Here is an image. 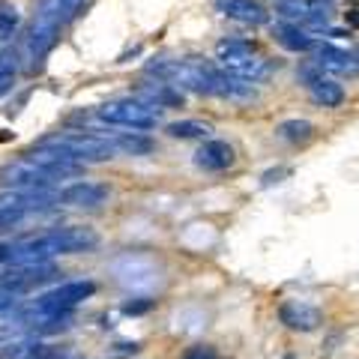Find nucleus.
Returning <instances> with one entry per match:
<instances>
[{"label":"nucleus","mask_w":359,"mask_h":359,"mask_svg":"<svg viewBox=\"0 0 359 359\" xmlns=\"http://www.w3.org/2000/svg\"><path fill=\"white\" fill-rule=\"evenodd\" d=\"M147 72L162 78L171 87H183L192 93H204V96H219V99H249L252 96V84L237 81L228 72H222L219 66L204 63V60H156L147 63Z\"/></svg>","instance_id":"1"},{"label":"nucleus","mask_w":359,"mask_h":359,"mask_svg":"<svg viewBox=\"0 0 359 359\" xmlns=\"http://www.w3.org/2000/svg\"><path fill=\"white\" fill-rule=\"evenodd\" d=\"M216 54H219L222 72H228L231 78H237V81L257 84L273 75V63L261 57L249 39H222L216 45Z\"/></svg>","instance_id":"2"},{"label":"nucleus","mask_w":359,"mask_h":359,"mask_svg":"<svg viewBox=\"0 0 359 359\" xmlns=\"http://www.w3.org/2000/svg\"><path fill=\"white\" fill-rule=\"evenodd\" d=\"M42 144H51V147H60L66 153H72L78 162H105L114 159L117 147L108 135H96V132H69V135H51Z\"/></svg>","instance_id":"3"},{"label":"nucleus","mask_w":359,"mask_h":359,"mask_svg":"<svg viewBox=\"0 0 359 359\" xmlns=\"http://www.w3.org/2000/svg\"><path fill=\"white\" fill-rule=\"evenodd\" d=\"M63 9H66L63 0H39L36 15H33V25H30V33H27V54L33 60L45 57V51H48L54 45V39H57Z\"/></svg>","instance_id":"4"},{"label":"nucleus","mask_w":359,"mask_h":359,"mask_svg":"<svg viewBox=\"0 0 359 359\" xmlns=\"http://www.w3.org/2000/svg\"><path fill=\"white\" fill-rule=\"evenodd\" d=\"M96 117L111 126H129V129H156L159 126V111L150 108L141 99H117L96 111Z\"/></svg>","instance_id":"5"},{"label":"nucleus","mask_w":359,"mask_h":359,"mask_svg":"<svg viewBox=\"0 0 359 359\" xmlns=\"http://www.w3.org/2000/svg\"><path fill=\"white\" fill-rule=\"evenodd\" d=\"M96 294V285L87 282V278H78V282H63L48 294H42L36 302H33V311L48 314V318H60V314H72V309L78 302H84Z\"/></svg>","instance_id":"6"},{"label":"nucleus","mask_w":359,"mask_h":359,"mask_svg":"<svg viewBox=\"0 0 359 359\" xmlns=\"http://www.w3.org/2000/svg\"><path fill=\"white\" fill-rule=\"evenodd\" d=\"M269 9L285 18L287 25L306 27V25H323L327 21V6L320 0H269Z\"/></svg>","instance_id":"7"},{"label":"nucleus","mask_w":359,"mask_h":359,"mask_svg":"<svg viewBox=\"0 0 359 359\" xmlns=\"http://www.w3.org/2000/svg\"><path fill=\"white\" fill-rule=\"evenodd\" d=\"M314 66L320 72H335V75H356L359 72V48H339L330 42L314 45Z\"/></svg>","instance_id":"8"},{"label":"nucleus","mask_w":359,"mask_h":359,"mask_svg":"<svg viewBox=\"0 0 359 359\" xmlns=\"http://www.w3.org/2000/svg\"><path fill=\"white\" fill-rule=\"evenodd\" d=\"M278 320L294 332H311L323 323V314L318 306H311L306 299H285L278 306Z\"/></svg>","instance_id":"9"},{"label":"nucleus","mask_w":359,"mask_h":359,"mask_svg":"<svg viewBox=\"0 0 359 359\" xmlns=\"http://www.w3.org/2000/svg\"><path fill=\"white\" fill-rule=\"evenodd\" d=\"M0 180L6 186H15V189H45L51 183V174L45 168L33 165L30 159H18V162H9L0 168Z\"/></svg>","instance_id":"10"},{"label":"nucleus","mask_w":359,"mask_h":359,"mask_svg":"<svg viewBox=\"0 0 359 359\" xmlns=\"http://www.w3.org/2000/svg\"><path fill=\"white\" fill-rule=\"evenodd\" d=\"M309 84V96L314 105H323V108H339L344 102V87L339 81H332V78H323L318 66H311V69L302 72Z\"/></svg>","instance_id":"11"},{"label":"nucleus","mask_w":359,"mask_h":359,"mask_svg":"<svg viewBox=\"0 0 359 359\" xmlns=\"http://www.w3.org/2000/svg\"><path fill=\"white\" fill-rule=\"evenodd\" d=\"M60 204L66 207H84V210H93V207H102L108 201V189L99 186V183H87V180H81V183H72L66 186L63 192L57 195Z\"/></svg>","instance_id":"12"},{"label":"nucleus","mask_w":359,"mask_h":359,"mask_svg":"<svg viewBox=\"0 0 359 359\" xmlns=\"http://www.w3.org/2000/svg\"><path fill=\"white\" fill-rule=\"evenodd\" d=\"M216 9L231 18V21H240V25H266L269 13L261 0H216Z\"/></svg>","instance_id":"13"},{"label":"nucleus","mask_w":359,"mask_h":359,"mask_svg":"<svg viewBox=\"0 0 359 359\" xmlns=\"http://www.w3.org/2000/svg\"><path fill=\"white\" fill-rule=\"evenodd\" d=\"M233 159L237 156H233V147L228 141H207L195 153V165L204 168V171H228Z\"/></svg>","instance_id":"14"},{"label":"nucleus","mask_w":359,"mask_h":359,"mask_svg":"<svg viewBox=\"0 0 359 359\" xmlns=\"http://www.w3.org/2000/svg\"><path fill=\"white\" fill-rule=\"evenodd\" d=\"M273 36L278 39V45H285L287 51H311L314 45H318V39H314L309 30H302L297 25H287V21L273 27Z\"/></svg>","instance_id":"15"},{"label":"nucleus","mask_w":359,"mask_h":359,"mask_svg":"<svg viewBox=\"0 0 359 359\" xmlns=\"http://www.w3.org/2000/svg\"><path fill=\"white\" fill-rule=\"evenodd\" d=\"M141 96L147 99L150 108H159V105H180L183 102V93L180 90H174L171 84H150L141 90Z\"/></svg>","instance_id":"16"},{"label":"nucleus","mask_w":359,"mask_h":359,"mask_svg":"<svg viewBox=\"0 0 359 359\" xmlns=\"http://www.w3.org/2000/svg\"><path fill=\"white\" fill-rule=\"evenodd\" d=\"M276 135L278 138H285V141H290V144H306L314 135V126L309 120H282L276 126Z\"/></svg>","instance_id":"17"},{"label":"nucleus","mask_w":359,"mask_h":359,"mask_svg":"<svg viewBox=\"0 0 359 359\" xmlns=\"http://www.w3.org/2000/svg\"><path fill=\"white\" fill-rule=\"evenodd\" d=\"M114 147L123 150V153H132V156H144L153 150V141L144 138V135H135V132H126V135H111Z\"/></svg>","instance_id":"18"},{"label":"nucleus","mask_w":359,"mask_h":359,"mask_svg":"<svg viewBox=\"0 0 359 359\" xmlns=\"http://www.w3.org/2000/svg\"><path fill=\"white\" fill-rule=\"evenodd\" d=\"M168 135H171V138H204V135H210V123L177 120V123H168Z\"/></svg>","instance_id":"19"},{"label":"nucleus","mask_w":359,"mask_h":359,"mask_svg":"<svg viewBox=\"0 0 359 359\" xmlns=\"http://www.w3.org/2000/svg\"><path fill=\"white\" fill-rule=\"evenodd\" d=\"M4 359H54V351L48 344H18Z\"/></svg>","instance_id":"20"},{"label":"nucleus","mask_w":359,"mask_h":359,"mask_svg":"<svg viewBox=\"0 0 359 359\" xmlns=\"http://www.w3.org/2000/svg\"><path fill=\"white\" fill-rule=\"evenodd\" d=\"M18 9L9 0H0V39H9L18 27Z\"/></svg>","instance_id":"21"},{"label":"nucleus","mask_w":359,"mask_h":359,"mask_svg":"<svg viewBox=\"0 0 359 359\" xmlns=\"http://www.w3.org/2000/svg\"><path fill=\"white\" fill-rule=\"evenodd\" d=\"M18 299H21V294L13 287V285H6L4 278H0V314H6V311H13L15 306H18Z\"/></svg>","instance_id":"22"},{"label":"nucleus","mask_w":359,"mask_h":359,"mask_svg":"<svg viewBox=\"0 0 359 359\" xmlns=\"http://www.w3.org/2000/svg\"><path fill=\"white\" fill-rule=\"evenodd\" d=\"M180 359H219V353L212 351L210 344H195V347H189V351Z\"/></svg>","instance_id":"23"},{"label":"nucleus","mask_w":359,"mask_h":359,"mask_svg":"<svg viewBox=\"0 0 359 359\" xmlns=\"http://www.w3.org/2000/svg\"><path fill=\"white\" fill-rule=\"evenodd\" d=\"M153 309V299H129L123 302V314H144Z\"/></svg>","instance_id":"24"},{"label":"nucleus","mask_w":359,"mask_h":359,"mask_svg":"<svg viewBox=\"0 0 359 359\" xmlns=\"http://www.w3.org/2000/svg\"><path fill=\"white\" fill-rule=\"evenodd\" d=\"M21 219H25V212H15V210H6V207H0V231L13 228V224H18Z\"/></svg>","instance_id":"25"},{"label":"nucleus","mask_w":359,"mask_h":359,"mask_svg":"<svg viewBox=\"0 0 359 359\" xmlns=\"http://www.w3.org/2000/svg\"><path fill=\"white\" fill-rule=\"evenodd\" d=\"M15 54L13 51H0V75H15Z\"/></svg>","instance_id":"26"},{"label":"nucleus","mask_w":359,"mask_h":359,"mask_svg":"<svg viewBox=\"0 0 359 359\" xmlns=\"http://www.w3.org/2000/svg\"><path fill=\"white\" fill-rule=\"evenodd\" d=\"M290 171L287 168H278V171H269V174H264V186H269V183H278V177H287Z\"/></svg>","instance_id":"27"},{"label":"nucleus","mask_w":359,"mask_h":359,"mask_svg":"<svg viewBox=\"0 0 359 359\" xmlns=\"http://www.w3.org/2000/svg\"><path fill=\"white\" fill-rule=\"evenodd\" d=\"M13 81H15V75H0V96L13 90Z\"/></svg>","instance_id":"28"},{"label":"nucleus","mask_w":359,"mask_h":359,"mask_svg":"<svg viewBox=\"0 0 359 359\" xmlns=\"http://www.w3.org/2000/svg\"><path fill=\"white\" fill-rule=\"evenodd\" d=\"M0 264H9V245L0 243Z\"/></svg>","instance_id":"29"},{"label":"nucleus","mask_w":359,"mask_h":359,"mask_svg":"<svg viewBox=\"0 0 359 359\" xmlns=\"http://www.w3.org/2000/svg\"><path fill=\"white\" fill-rule=\"evenodd\" d=\"M351 21H353V25H359V6L351 9Z\"/></svg>","instance_id":"30"},{"label":"nucleus","mask_w":359,"mask_h":359,"mask_svg":"<svg viewBox=\"0 0 359 359\" xmlns=\"http://www.w3.org/2000/svg\"><path fill=\"white\" fill-rule=\"evenodd\" d=\"M66 4V9H72V6H78V0H63Z\"/></svg>","instance_id":"31"},{"label":"nucleus","mask_w":359,"mask_h":359,"mask_svg":"<svg viewBox=\"0 0 359 359\" xmlns=\"http://www.w3.org/2000/svg\"><path fill=\"white\" fill-rule=\"evenodd\" d=\"M285 359H297V356H294V353H287V356H285Z\"/></svg>","instance_id":"32"}]
</instances>
